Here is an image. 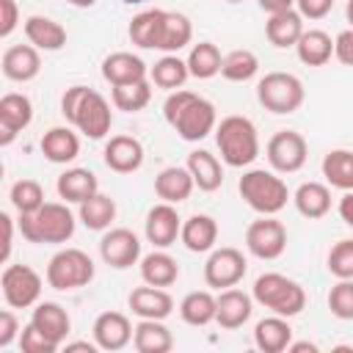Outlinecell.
Segmentation results:
<instances>
[{"mask_svg":"<svg viewBox=\"0 0 353 353\" xmlns=\"http://www.w3.org/2000/svg\"><path fill=\"white\" fill-rule=\"evenodd\" d=\"M127 36L141 50H160V52H179L193 39V25L179 11L165 8H146L130 19Z\"/></svg>","mask_w":353,"mask_h":353,"instance_id":"6da1fadb","label":"cell"},{"mask_svg":"<svg viewBox=\"0 0 353 353\" xmlns=\"http://www.w3.org/2000/svg\"><path fill=\"white\" fill-rule=\"evenodd\" d=\"M163 116L176 130V135L190 143L207 138L218 127L215 105L193 91H185V88H176L168 94V99L163 105Z\"/></svg>","mask_w":353,"mask_h":353,"instance_id":"7a4b0ae2","label":"cell"},{"mask_svg":"<svg viewBox=\"0 0 353 353\" xmlns=\"http://www.w3.org/2000/svg\"><path fill=\"white\" fill-rule=\"evenodd\" d=\"M61 113L69 124H74L91 141L105 138L110 132V124H113V113H110L108 99L88 85L66 88L61 97Z\"/></svg>","mask_w":353,"mask_h":353,"instance_id":"3957f363","label":"cell"},{"mask_svg":"<svg viewBox=\"0 0 353 353\" xmlns=\"http://www.w3.org/2000/svg\"><path fill=\"white\" fill-rule=\"evenodd\" d=\"M221 160L232 168H245L259 157V135L248 116H226L215 127Z\"/></svg>","mask_w":353,"mask_h":353,"instance_id":"277c9868","label":"cell"},{"mask_svg":"<svg viewBox=\"0 0 353 353\" xmlns=\"http://www.w3.org/2000/svg\"><path fill=\"white\" fill-rule=\"evenodd\" d=\"M74 215L66 201H44L33 215H19L17 226L28 243H66L74 234Z\"/></svg>","mask_w":353,"mask_h":353,"instance_id":"5b68a950","label":"cell"},{"mask_svg":"<svg viewBox=\"0 0 353 353\" xmlns=\"http://www.w3.org/2000/svg\"><path fill=\"white\" fill-rule=\"evenodd\" d=\"M237 190L243 196V201L259 212V215H276L287 207V199H290V188L281 176H276L273 171H265V168H251L240 176L237 182Z\"/></svg>","mask_w":353,"mask_h":353,"instance_id":"8992f818","label":"cell"},{"mask_svg":"<svg viewBox=\"0 0 353 353\" xmlns=\"http://www.w3.org/2000/svg\"><path fill=\"white\" fill-rule=\"evenodd\" d=\"M251 295L259 306H265V309H270L273 314H281V317H295L306 306V290L295 279H287L284 273L256 276Z\"/></svg>","mask_w":353,"mask_h":353,"instance_id":"52a82bcc","label":"cell"},{"mask_svg":"<svg viewBox=\"0 0 353 353\" xmlns=\"http://www.w3.org/2000/svg\"><path fill=\"white\" fill-rule=\"evenodd\" d=\"M256 99L265 110H270L276 116H287L303 105L306 88H303L301 77H295L292 72H268L256 83Z\"/></svg>","mask_w":353,"mask_h":353,"instance_id":"ba28073f","label":"cell"},{"mask_svg":"<svg viewBox=\"0 0 353 353\" xmlns=\"http://www.w3.org/2000/svg\"><path fill=\"white\" fill-rule=\"evenodd\" d=\"M47 284L58 292H69L77 287H85L94 279V262L80 248H61L47 262Z\"/></svg>","mask_w":353,"mask_h":353,"instance_id":"9c48e42d","label":"cell"},{"mask_svg":"<svg viewBox=\"0 0 353 353\" xmlns=\"http://www.w3.org/2000/svg\"><path fill=\"white\" fill-rule=\"evenodd\" d=\"M0 287H3V301L11 309H28L39 303L41 276L30 265H6L0 276Z\"/></svg>","mask_w":353,"mask_h":353,"instance_id":"30bf717a","label":"cell"},{"mask_svg":"<svg viewBox=\"0 0 353 353\" xmlns=\"http://www.w3.org/2000/svg\"><path fill=\"white\" fill-rule=\"evenodd\" d=\"M245 248L256 259H279L287 248V226L273 215H262L245 229Z\"/></svg>","mask_w":353,"mask_h":353,"instance_id":"8fae6325","label":"cell"},{"mask_svg":"<svg viewBox=\"0 0 353 353\" xmlns=\"http://www.w3.org/2000/svg\"><path fill=\"white\" fill-rule=\"evenodd\" d=\"M265 154H268V163L273 171L279 174H295L303 168L306 163V154H309V146H306V138L295 130H279L268 146H265Z\"/></svg>","mask_w":353,"mask_h":353,"instance_id":"7c38bea8","label":"cell"},{"mask_svg":"<svg viewBox=\"0 0 353 353\" xmlns=\"http://www.w3.org/2000/svg\"><path fill=\"white\" fill-rule=\"evenodd\" d=\"M245 270H248V262H245L243 251H237L232 245L215 248L204 262V281L212 290H226V287L240 284Z\"/></svg>","mask_w":353,"mask_h":353,"instance_id":"4fadbf2b","label":"cell"},{"mask_svg":"<svg viewBox=\"0 0 353 353\" xmlns=\"http://www.w3.org/2000/svg\"><path fill=\"white\" fill-rule=\"evenodd\" d=\"M99 256H102L105 265H110L116 270H127L141 259V240H138V234L132 229L116 226V229L102 234Z\"/></svg>","mask_w":353,"mask_h":353,"instance_id":"5bb4252c","label":"cell"},{"mask_svg":"<svg viewBox=\"0 0 353 353\" xmlns=\"http://www.w3.org/2000/svg\"><path fill=\"white\" fill-rule=\"evenodd\" d=\"M143 232H146V240H149L154 248H168V245H174L176 237H179V232H182V218H179L176 207L168 204V201L154 204V207L146 212Z\"/></svg>","mask_w":353,"mask_h":353,"instance_id":"9a60e30c","label":"cell"},{"mask_svg":"<svg viewBox=\"0 0 353 353\" xmlns=\"http://www.w3.org/2000/svg\"><path fill=\"white\" fill-rule=\"evenodd\" d=\"M33 121V102L25 94H3L0 99V146H8Z\"/></svg>","mask_w":353,"mask_h":353,"instance_id":"2e32d148","label":"cell"},{"mask_svg":"<svg viewBox=\"0 0 353 353\" xmlns=\"http://www.w3.org/2000/svg\"><path fill=\"white\" fill-rule=\"evenodd\" d=\"M91 331H94V342L99 345V350H121L132 342L135 325L121 312H102L94 320Z\"/></svg>","mask_w":353,"mask_h":353,"instance_id":"e0dca14e","label":"cell"},{"mask_svg":"<svg viewBox=\"0 0 353 353\" xmlns=\"http://www.w3.org/2000/svg\"><path fill=\"white\" fill-rule=\"evenodd\" d=\"M105 165L116 174H132L143 165V143L132 135H113L105 143Z\"/></svg>","mask_w":353,"mask_h":353,"instance_id":"ac0fdd59","label":"cell"},{"mask_svg":"<svg viewBox=\"0 0 353 353\" xmlns=\"http://www.w3.org/2000/svg\"><path fill=\"white\" fill-rule=\"evenodd\" d=\"M254 312V295L237 290V287H226L218 290V312H215V323L226 331L240 328L243 323L251 320Z\"/></svg>","mask_w":353,"mask_h":353,"instance_id":"d6986e66","label":"cell"},{"mask_svg":"<svg viewBox=\"0 0 353 353\" xmlns=\"http://www.w3.org/2000/svg\"><path fill=\"white\" fill-rule=\"evenodd\" d=\"M130 309L135 317L141 320H165L171 312H174V298L163 290V287H135L127 298Z\"/></svg>","mask_w":353,"mask_h":353,"instance_id":"ffe728a7","label":"cell"},{"mask_svg":"<svg viewBox=\"0 0 353 353\" xmlns=\"http://www.w3.org/2000/svg\"><path fill=\"white\" fill-rule=\"evenodd\" d=\"M3 74L14 83H28L41 72V58L33 44H14L3 52Z\"/></svg>","mask_w":353,"mask_h":353,"instance_id":"44dd1931","label":"cell"},{"mask_svg":"<svg viewBox=\"0 0 353 353\" xmlns=\"http://www.w3.org/2000/svg\"><path fill=\"white\" fill-rule=\"evenodd\" d=\"M30 323H33L47 339H52L58 347L63 345V339H66L69 331H72V320H69L66 309H63L61 303H55V301H41V303H36V309H33V314H30Z\"/></svg>","mask_w":353,"mask_h":353,"instance_id":"7402d4cb","label":"cell"},{"mask_svg":"<svg viewBox=\"0 0 353 353\" xmlns=\"http://www.w3.org/2000/svg\"><path fill=\"white\" fill-rule=\"evenodd\" d=\"M102 77H105L110 85H121V83L146 80V77H149V69H146L143 58L119 50V52H110V55L102 61Z\"/></svg>","mask_w":353,"mask_h":353,"instance_id":"603a6c76","label":"cell"},{"mask_svg":"<svg viewBox=\"0 0 353 353\" xmlns=\"http://www.w3.org/2000/svg\"><path fill=\"white\" fill-rule=\"evenodd\" d=\"M196 182L193 174L188 171V165H168L154 176V193L157 199L168 201V204H179L185 199H190Z\"/></svg>","mask_w":353,"mask_h":353,"instance_id":"cb8c5ba5","label":"cell"},{"mask_svg":"<svg viewBox=\"0 0 353 353\" xmlns=\"http://www.w3.org/2000/svg\"><path fill=\"white\" fill-rule=\"evenodd\" d=\"M39 146H41V154L50 163H58V165H66L80 154V138L69 127H50L41 135Z\"/></svg>","mask_w":353,"mask_h":353,"instance_id":"d4e9b609","label":"cell"},{"mask_svg":"<svg viewBox=\"0 0 353 353\" xmlns=\"http://www.w3.org/2000/svg\"><path fill=\"white\" fill-rule=\"evenodd\" d=\"M179 240L188 251L193 254H204V251H212L215 248V240H218V223L212 215H204V212H196L190 215L185 223H182V232H179Z\"/></svg>","mask_w":353,"mask_h":353,"instance_id":"484cf974","label":"cell"},{"mask_svg":"<svg viewBox=\"0 0 353 353\" xmlns=\"http://www.w3.org/2000/svg\"><path fill=\"white\" fill-rule=\"evenodd\" d=\"M301 33H303V17L298 14V8H287V11H279V14H270L268 22H265V36L279 50L295 47Z\"/></svg>","mask_w":353,"mask_h":353,"instance_id":"4316f807","label":"cell"},{"mask_svg":"<svg viewBox=\"0 0 353 353\" xmlns=\"http://www.w3.org/2000/svg\"><path fill=\"white\" fill-rule=\"evenodd\" d=\"M25 36H28V44L44 52H55L66 44V28L41 14H33L25 19Z\"/></svg>","mask_w":353,"mask_h":353,"instance_id":"83f0119b","label":"cell"},{"mask_svg":"<svg viewBox=\"0 0 353 353\" xmlns=\"http://www.w3.org/2000/svg\"><path fill=\"white\" fill-rule=\"evenodd\" d=\"M55 190L66 204H83L99 190V182H97V174L88 168H66L58 176Z\"/></svg>","mask_w":353,"mask_h":353,"instance_id":"f1b7e54d","label":"cell"},{"mask_svg":"<svg viewBox=\"0 0 353 353\" xmlns=\"http://www.w3.org/2000/svg\"><path fill=\"white\" fill-rule=\"evenodd\" d=\"M292 342V325L281 314H270L254 325V345L262 353H281Z\"/></svg>","mask_w":353,"mask_h":353,"instance_id":"f546056e","label":"cell"},{"mask_svg":"<svg viewBox=\"0 0 353 353\" xmlns=\"http://www.w3.org/2000/svg\"><path fill=\"white\" fill-rule=\"evenodd\" d=\"M188 171L193 174V182H196V188L199 190H204V193H212V190H218L221 185H223V168H221V160L212 154V152H207V149H193L190 154H188Z\"/></svg>","mask_w":353,"mask_h":353,"instance_id":"4dcf8cb0","label":"cell"},{"mask_svg":"<svg viewBox=\"0 0 353 353\" xmlns=\"http://www.w3.org/2000/svg\"><path fill=\"white\" fill-rule=\"evenodd\" d=\"M295 52H298L301 63H306V66H325L334 55V39L320 28H309L301 33Z\"/></svg>","mask_w":353,"mask_h":353,"instance_id":"1f68e13d","label":"cell"},{"mask_svg":"<svg viewBox=\"0 0 353 353\" xmlns=\"http://www.w3.org/2000/svg\"><path fill=\"white\" fill-rule=\"evenodd\" d=\"M141 279H143V284H152V287H171L179 279V265L163 248L152 251V254L141 256Z\"/></svg>","mask_w":353,"mask_h":353,"instance_id":"d6a6232c","label":"cell"},{"mask_svg":"<svg viewBox=\"0 0 353 353\" xmlns=\"http://www.w3.org/2000/svg\"><path fill=\"white\" fill-rule=\"evenodd\" d=\"M215 312H218V298L210 290H193L179 303V317L196 328L210 325L215 320Z\"/></svg>","mask_w":353,"mask_h":353,"instance_id":"836d02e7","label":"cell"},{"mask_svg":"<svg viewBox=\"0 0 353 353\" xmlns=\"http://www.w3.org/2000/svg\"><path fill=\"white\" fill-rule=\"evenodd\" d=\"M292 201H295V210L303 218L314 221V218H323L331 210V190L323 182H303V185H298Z\"/></svg>","mask_w":353,"mask_h":353,"instance_id":"e575fe53","label":"cell"},{"mask_svg":"<svg viewBox=\"0 0 353 353\" xmlns=\"http://www.w3.org/2000/svg\"><path fill=\"white\" fill-rule=\"evenodd\" d=\"M132 345L138 353H168L174 347V336L163 325V320H141L135 325Z\"/></svg>","mask_w":353,"mask_h":353,"instance_id":"d590c367","label":"cell"},{"mask_svg":"<svg viewBox=\"0 0 353 353\" xmlns=\"http://www.w3.org/2000/svg\"><path fill=\"white\" fill-rule=\"evenodd\" d=\"M77 218L83 221L85 229H91V232H105V229H110V223L116 221V201H113L110 196H105V193L97 190L91 199H85V201L80 204Z\"/></svg>","mask_w":353,"mask_h":353,"instance_id":"8d00e7d4","label":"cell"},{"mask_svg":"<svg viewBox=\"0 0 353 353\" xmlns=\"http://www.w3.org/2000/svg\"><path fill=\"white\" fill-rule=\"evenodd\" d=\"M149 77L157 88H165V91H176L185 85V80L190 77V69H188V61H182L176 52H165L152 69H149Z\"/></svg>","mask_w":353,"mask_h":353,"instance_id":"74e56055","label":"cell"},{"mask_svg":"<svg viewBox=\"0 0 353 353\" xmlns=\"http://www.w3.org/2000/svg\"><path fill=\"white\" fill-rule=\"evenodd\" d=\"M323 176L331 188L353 190V152L350 149H331L323 157Z\"/></svg>","mask_w":353,"mask_h":353,"instance_id":"f35d334b","label":"cell"},{"mask_svg":"<svg viewBox=\"0 0 353 353\" xmlns=\"http://www.w3.org/2000/svg\"><path fill=\"white\" fill-rule=\"evenodd\" d=\"M188 69H190V77H199V80H210L215 74H221V50L212 44V41H199L190 47L188 52Z\"/></svg>","mask_w":353,"mask_h":353,"instance_id":"ab89813d","label":"cell"},{"mask_svg":"<svg viewBox=\"0 0 353 353\" xmlns=\"http://www.w3.org/2000/svg\"><path fill=\"white\" fill-rule=\"evenodd\" d=\"M259 72V58L251 50H232L229 55H223L221 63V77L229 83H245Z\"/></svg>","mask_w":353,"mask_h":353,"instance_id":"60d3db41","label":"cell"},{"mask_svg":"<svg viewBox=\"0 0 353 353\" xmlns=\"http://www.w3.org/2000/svg\"><path fill=\"white\" fill-rule=\"evenodd\" d=\"M113 105L124 113H138L149 105L152 99V85L149 80H135V83H121V85H113Z\"/></svg>","mask_w":353,"mask_h":353,"instance_id":"b9f144b4","label":"cell"},{"mask_svg":"<svg viewBox=\"0 0 353 353\" xmlns=\"http://www.w3.org/2000/svg\"><path fill=\"white\" fill-rule=\"evenodd\" d=\"M8 199H11V204L19 215H33L44 204V188L36 179H17L11 185Z\"/></svg>","mask_w":353,"mask_h":353,"instance_id":"7bdbcfd3","label":"cell"},{"mask_svg":"<svg viewBox=\"0 0 353 353\" xmlns=\"http://www.w3.org/2000/svg\"><path fill=\"white\" fill-rule=\"evenodd\" d=\"M328 309L339 320H353V279H336L328 292Z\"/></svg>","mask_w":353,"mask_h":353,"instance_id":"ee69618b","label":"cell"},{"mask_svg":"<svg viewBox=\"0 0 353 353\" xmlns=\"http://www.w3.org/2000/svg\"><path fill=\"white\" fill-rule=\"evenodd\" d=\"M328 273L334 279H353V240H339L331 245Z\"/></svg>","mask_w":353,"mask_h":353,"instance_id":"f6af8a7d","label":"cell"},{"mask_svg":"<svg viewBox=\"0 0 353 353\" xmlns=\"http://www.w3.org/2000/svg\"><path fill=\"white\" fill-rule=\"evenodd\" d=\"M19 347H22V353H55V350H58V345H55L52 339H47L33 323H28V325L22 328V334H19Z\"/></svg>","mask_w":353,"mask_h":353,"instance_id":"bcb514c9","label":"cell"},{"mask_svg":"<svg viewBox=\"0 0 353 353\" xmlns=\"http://www.w3.org/2000/svg\"><path fill=\"white\" fill-rule=\"evenodd\" d=\"M19 25V6L17 0H0V36L8 39Z\"/></svg>","mask_w":353,"mask_h":353,"instance_id":"7dc6e473","label":"cell"},{"mask_svg":"<svg viewBox=\"0 0 353 353\" xmlns=\"http://www.w3.org/2000/svg\"><path fill=\"white\" fill-rule=\"evenodd\" d=\"M295 6H298V14L303 19H323L331 14L334 0H295Z\"/></svg>","mask_w":353,"mask_h":353,"instance_id":"c3c4849f","label":"cell"},{"mask_svg":"<svg viewBox=\"0 0 353 353\" xmlns=\"http://www.w3.org/2000/svg\"><path fill=\"white\" fill-rule=\"evenodd\" d=\"M334 58L345 66H353V28L336 33L334 39Z\"/></svg>","mask_w":353,"mask_h":353,"instance_id":"681fc988","label":"cell"},{"mask_svg":"<svg viewBox=\"0 0 353 353\" xmlns=\"http://www.w3.org/2000/svg\"><path fill=\"white\" fill-rule=\"evenodd\" d=\"M19 334V320L11 309H3L0 312V347H8Z\"/></svg>","mask_w":353,"mask_h":353,"instance_id":"f907efd6","label":"cell"},{"mask_svg":"<svg viewBox=\"0 0 353 353\" xmlns=\"http://www.w3.org/2000/svg\"><path fill=\"white\" fill-rule=\"evenodd\" d=\"M0 223H3V251H0V259L8 262L11 256V245H14V218L8 212L0 215Z\"/></svg>","mask_w":353,"mask_h":353,"instance_id":"816d5d0a","label":"cell"},{"mask_svg":"<svg viewBox=\"0 0 353 353\" xmlns=\"http://www.w3.org/2000/svg\"><path fill=\"white\" fill-rule=\"evenodd\" d=\"M339 218L353 229V190H345V196L339 199Z\"/></svg>","mask_w":353,"mask_h":353,"instance_id":"f5cc1de1","label":"cell"},{"mask_svg":"<svg viewBox=\"0 0 353 353\" xmlns=\"http://www.w3.org/2000/svg\"><path fill=\"white\" fill-rule=\"evenodd\" d=\"M256 3H259V8L268 11V14H279V11H287V8L295 6V0H256Z\"/></svg>","mask_w":353,"mask_h":353,"instance_id":"db71d44e","label":"cell"},{"mask_svg":"<svg viewBox=\"0 0 353 353\" xmlns=\"http://www.w3.org/2000/svg\"><path fill=\"white\" fill-rule=\"evenodd\" d=\"M74 350L94 353V350H99V345L97 342H66V353H74Z\"/></svg>","mask_w":353,"mask_h":353,"instance_id":"11a10c76","label":"cell"},{"mask_svg":"<svg viewBox=\"0 0 353 353\" xmlns=\"http://www.w3.org/2000/svg\"><path fill=\"white\" fill-rule=\"evenodd\" d=\"M287 350H290V353H306V350H309V353H317L320 347H317L314 342H290Z\"/></svg>","mask_w":353,"mask_h":353,"instance_id":"9f6ffc18","label":"cell"},{"mask_svg":"<svg viewBox=\"0 0 353 353\" xmlns=\"http://www.w3.org/2000/svg\"><path fill=\"white\" fill-rule=\"evenodd\" d=\"M69 6H74V8H91L97 0H66Z\"/></svg>","mask_w":353,"mask_h":353,"instance_id":"6f0895ef","label":"cell"},{"mask_svg":"<svg viewBox=\"0 0 353 353\" xmlns=\"http://www.w3.org/2000/svg\"><path fill=\"white\" fill-rule=\"evenodd\" d=\"M345 17H347V22H350V28H353V0H347V6H345Z\"/></svg>","mask_w":353,"mask_h":353,"instance_id":"680465c9","label":"cell"},{"mask_svg":"<svg viewBox=\"0 0 353 353\" xmlns=\"http://www.w3.org/2000/svg\"><path fill=\"white\" fill-rule=\"evenodd\" d=\"M124 3H143V0H124Z\"/></svg>","mask_w":353,"mask_h":353,"instance_id":"91938a15","label":"cell"},{"mask_svg":"<svg viewBox=\"0 0 353 353\" xmlns=\"http://www.w3.org/2000/svg\"><path fill=\"white\" fill-rule=\"evenodd\" d=\"M226 3H243V0H226Z\"/></svg>","mask_w":353,"mask_h":353,"instance_id":"94428289","label":"cell"}]
</instances>
